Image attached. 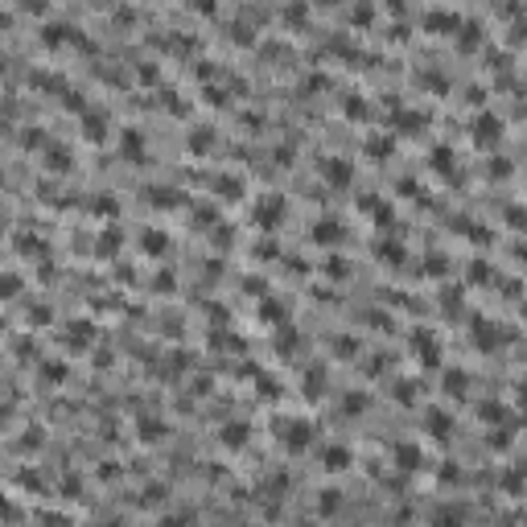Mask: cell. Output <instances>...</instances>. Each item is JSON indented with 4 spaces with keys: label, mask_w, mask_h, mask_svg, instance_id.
<instances>
[{
    "label": "cell",
    "mask_w": 527,
    "mask_h": 527,
    "mask_svg": "<svg viewBox=\"0 0 527 527\" xmlns=\"http://www.w3.org/2000/svg\"><path fill=\"white\" fill-rule=\"evenodd\" d=\"M338 511H342V491H338V486H322V491H317V515L330 519V515H338Z\"/></svg>",
    "instance_id": "cell-17"
},
{
    "label": "cell",
    "mask_w": 527,
    "mask_h": 527,
    "mask_svg": "<svg viewBox=\"0 0 527 527\" xmlns=\"http://www.w3.org/2000/svg\"><path fill=\"white\" fill-rule=\"evenodd\" d=\"M247 437H251V433H247V425H243V421H231V425H223V445L239 449V445H243Z\"/></svg>",
    "instance_id": "cell-22"
},
{
    "label": "cell",
    "mask_w": 527,
    "mask_h": 527,
    "mask_svg": "<svg viewBox=\"0 0 527 527\" xmlns=\"http://www.w3.org/2000/svg\"><path fill=\"white\" fill-rule=\"evenodd\" d=\"M441 482H445V486H453V482H462V474H458V466H445V470H441Z\"/></svg>",
    "instance_id": "cell-39"
},
{
    "label": "cell",
    "mask_w": 527,
    "mask_h": 527,
    "mask_svg": "<svg viewBox=\"0 0 527 527\" xmlns=\"http://www.w3.org/2000/svg\"><path fill=\"white\" fill-rule=\"evenodd\" d=\"M499 486H503L511 499H519V495H524V478H519V470H503V474H499Z\"/></svg>",
    "instance_id": "cell-25"
},
{
    "label": "cell",
    "mask_w": 527,
    "mask_h": 527,
    "mask_svg": "<svg viewBox=\"0 0 527 527\" xmlns=\"http://www.w3.org/2000/svg\"><path fill=\"white\" fill-rule=\"evenodd\" d=\"M322 177H326L330 186H350V181H355V165H350L346 157H326V161H322Z\"/></svg>",
    "instance_id": "cell-7"
},
{
    "label": "cell",
    "mask_w": 527,
    "mask_h": 527,
    "mask_svg": "<svg viewBox=\"0 0 527 527\" xmlns=\"http://www.w3.org/2000/svg\"><path fill=\"white\" fill-rule=\"evenodd\" d=\"M62 342H66L70 350H87V346L95 342V326H91V322H74V326H66Z\"/></svg>",
    "instance_id": "cell-13"
},
{
    "label": "cell",
    "mask_w": 527,
    "mask_h": 527,
    "mask_svg": "<svg viewBox=\"0 0 527 527\" xmlns=\"http://www.w3.org/2000/svg\"><path fill=\"white\" fill-rule=\"evenodd\" d=\"M29 322H49V309H45V305H37V309H29Z\"/></svg>",
    "instance_id": "cell-41"
},
{
    "label": "cell",
    "mask_w": 527,
    "mask_h": 527,
    "mask_svg": "<svg viewBox=\"0 0 527 527\" xmlns=\"http://www.w3.org/2000/svg\"><path fill=\"white\" fill-rule=\"evenodd\" d=\"M355 527H363V524H355Z\"/></svg>",
    "instance_id": "cell-43"
},
{
    "label": "cell",
    "mask_w": 527,
    "mask_h": 527,
    "mask_svg": "<svg viewBox=\"0 0 527 527\" xmlns=\"http://www.w3.org/2000/svg\"><path fill=\"white\" fill-rule=\"evenodd\" d=\"M0 293H4V297L21 293V276H12V272H0Z\"/></svg>",
    "instance_id": "cell-31"
},
{
    "label": "cell",
    "mask_w": 527,
    "mask_h": 527,
    "mask_svg": "<svg viewBox=\"0 0 527 527\" xmlns=\"http://www.w3.org/2000/svg\"><path fill=\"white\" fill-rule=\"evenodd\" d=\"M140 251H144V256H165V251H169V235L157 231V227H144V231H140Z\"/></svg>",
    "instance_id": "cell-15"
},
{
    "label": "cell",
    "mask_w": 527,
    "mask_h": 527,
    "mask_svg": "<svg viewBox=\"0 0 527 527\" xmlns=\"http://www.w3.org/2000/svg\"><path fill=\"white\" fill-rule=\"evenodd\" d=\"M392 462H396L400 470L416 474V470H425V449H421L416 441H400V445H392Z\"/></svg>",
    "instance_id": "cell-5"
},
{
    "label": "cell",
    "mask_w": 527,
    "mask_h": 527,
    "mask_svg": "<svg viewBox=\"0 0 527 527\" xmlns=\"http://www.w3.org/2000/svg\"><path fill=\"white\" fill-rule=\"evenodd\" d=\"M82 128H87V136H91V140H103V136H107V115H103V111L82 107Z\"/></svg>",
    "instance_id": "cell-20"
},
{
    "label": "cell",
    "mask_w": 527,
    "mask_h": 527,
    "mask_svg": "<svg viewBox=\"0 0 527 527\" xmlns=\"http://www.w3.org/2000/svg\"><path fill=\"white\" fill-rule=\"evenodd\" d=\"M458 21H462L458 8H429V12H425V25H429L433 33H453Z\"/></svg>",
    "instance_id": "cell-12"
},
{
    "label": "cell",
    "mask_w": 527,
    "mask_h": 527,
    "mask_svg": "<svg viewBox=\"0 0 527 527\" xmlns=\"http://www.w3.org/2000/svg\"><path fill=\"white\" fill-rule=\"evenodd\" d=\"M120 148H124V157H144V136H140L136 128H124V140H120Z\"/></svg>",
    "instance_id": "cell-23"
},
{
    "label": "cell",
    "mask_w": 527,
    "mask_h": 527,
    "mask_svg": "<svg viewBox=\"0 0 527 527\" xmlns=\"http://www.w3.org/2000/svg\"><path fill=\"white\" fill-rule=\"evenodd\" d=\"M453 33H458V45H462V49H474V45L482 41V25H478V21H470V16H462Z\"/></svg>",
    "instance_id": "cell-18"
},
{
    "label": "cell",
    "mask_w": 527,
    "mask_h": 527,
    "mask_svg": "<svg viewBox=\"0 0 527 527\" xmlns=\"http://www.w3.org/2000/svg\"><path fill=\"white\" fill-rule=\"evenodd\" d=\"M280 218H284V198H280V194H268L264 202H256V223H260L264 231H272Z\"/></svg>",
    "instance_id": "cell-8"
},
{
    "label": "cell",
    "mask_w": 527,
    "mask_h": 527,
    "mask_svg": "<svg viewBox=\"0 0 527 527\" xmlns=\"http://www.w3.org/2000/svg\"><path fill=\"white\" fill-rule=\"evenodd\" d=\"M342 239H346V227H342V218L326 214V218H317V223H313V243H322V247H338Z\"/></svg>",
    "instance_id": "cell-3"
},
{
    "label": "cell",
    "mask_w": 527,
    "mask_h": 527,
    "mask_svg": "<svg viewBox=\"0 0 527 527\" xmlns=\"http://www.w3.org/2000/svg\"><path fill=\"white\" fill-rule=\"evenodd\" d=\"M367 153H371V157H383V153H388V140H379V136L367 140Z\"/></svg>",
    "instance_id": "cell-37"
},
{
    "label": "cell",
    "mask_w": 527,
    "mask_h": 527,
    "mask_svg": "<svg viewBox=\"0 0 527 527\" xmlns=\"http://www.w3.org/2000/svg\"><path fill=\"white\" fill-rule=\"evenodd\" d=\"M474 140H478V144H499V140H503V120H499L495 111H482V115L474 120Z\"/></svg>",
    "instance_id": "cell-6"
},
{
    "label": "cell",
    "mask_w": 527,
    "mask_h": 527,
    "mask_svg": "<svg viewBox=\"0 0 527 527\" xmlns=\"http://www.w3.org/2000/svg\"><path fill=\"white\" fill-rule=\"evenodd\" d=\"M260 317H268V322H280V317H284V305H280V301H272V297H264V305H260Z\"/></svg>",
    "instance_id": "cell-30"
},
{
    "label": "cell",
    "mask_w": 527,
    "mask_h": 527,
    "mask_svg": "<svg viewBox=\"0 0 527 527\" xmlns=\"http://www.w3.org/2000/svg\"><path fill=\"white\" fill-rule=\"evenodd\" d=\"M396 392H400V404H412L416 400V383H400Z\"/></svg>",
    "instance_id": "cell-35"
},
{
    "label": "cell",
    "mask_w": 527,
    "mask_h": 527,
    "mask_svg": "<svg viewBox=\"0 0 527 527\" xmlns=\"http://www.w3.org/2000/svg\"><path fill=\"white\" fill-rule=\"evenodd\" d=\"M70 165H74V153H70V148H62V144H49V148H45V169L66 173Z\"/></svg>",
    "instance_id": "cell-19"
},
{
    "label": "cell",
    "mask_w": 527,
    "mask_h": 527,
    "mask_svg": "<svg viewBox=\"0 0 527 527\" xmlns=\"http://www.w3.org/2000/svg\"><path fill=\"white\" fill-rule=\"evenodd\" d=\"M210 144H214V128L210 124H202V128L190 132V153H210Z\"/></svg>",
    "instance_id": "cell-21"
},
{
    "label": "cell",
    "mask_w": 527,
    "mask_h": 527,
    "mask_svg": "<svg viewBox=\"0 0 527 527\" xmlns=\"http://www.w3.org/2000/svg\"><path fill=\"white\" fill-rule=\"evenodd\" d=\"M412 355H416L425 367H441V363H445V359H441V338L429 334V330H416V334H412Z\"/></svg>",
    "instance_id": "cell-2"
},
{
    "label": "cell",
    "mask_w": 527,
    "mask_h": 527,
    "mask_svg": "<svg viewBox=\"0 0 527 527\" xmlns=\"http://www.w3.org/2000/svg\"><path fill=\"white\" fill-rule=\"evenodd\" d=\"M326 276H334V280H346V276H350V264H346V256L330 251V256H326Z\"/></svg>",
    "instance_id": "cell-24"
},
{
    "label": "cell",
    "mask_w": 527,
    "mask_h": 527,
    "mask_svg": "<svg viewBox=\"0 0 527 527\" xmlns=\"http://www.w3.org/2000/svg\"><path fill=\"white\" fill-rule=\"evenodd\" d=\"M350 466H355L350 445H338V441H334V445H326V449H322V470H326V474H346Z\"/></svg>",
    "instance_id": "cell-4"
},
{
    "label": "cell",
    "mask_w": 527,
    "mask_h": 527,
    "mask_svg": "<svg viewBox=\"0 0 527 527\" xmlns=\"http://www.w3.org/2000/svg\"><path fill=\"white\" fill-rule=\"evenodd\" d=\"M375 256L388 260V264H400V260H404V247H400V243H375Z\"/></svg>",
    "instance_id": "cell-29"
},
{
    "label": "cell",
    "mask_w": 527,
    "mask_h": 527,
    "mask_svg": "<svg viewBox=\"0 0 527 527\" xmlns=\"http://www.w3.org/2000/svg\"><path fill=\"white\" fill-rule=\"evenodd\" d=\"M107 527H124V519H111V524H107Z\"/></svg>",
    "instance_id": "cell-42"
},
{
    "label": "cell",
    "mask_w": 527,
    "mask_h": 527,
    "mask_svg": "<svg viewBox=\"0 0 527 527\" xmlns=\"http://www.w3.org/2000/svg\"><path fill=\"white\" fill-rule=\"evenodd\" d=\"M346 115H367V103H359V95H346Z\"/></svg>",
    "instance_id": "cell-33"
},
{
    "label": "cell",
    "mask_w": 527,
    "mask_h": 527,
    "mask_svg": "<svg viewBox=\"0 0 527 527\" xmlns=\"http://www.w3.org/2000/svg\"><path fill=\"white\" fill-rule=\"evenodd\" d=\"M359 408H367V396H363V392H350V400H346V412H359Z\"/></svg>",
    "instance_id": "cell-36"
},
{
    "label": "cell",
    "mask_w": 527,
    "mask_h": 527,
    "mask_svg": "<svg viewBox=\"0 0 527 527\" xmlns=\"http://www.w3.org/2000/svg\"><path fill=\"white\" fill-rule=\"evenodd\" d=\"M140 437H144V441H157V437H161V425H157V421H144V433H140Z\"/></svg>",
    "instance_id": "cell-38"
},
{
    "label": "cell",
    "mask_w": 527,
    "mask_h": 527,
    "mask_svg": "<svg viewBox=\"0 0 527 527\" xmlns=\"http://www.w3.org/2000/svg\"><path fill=\"white\" fill-rule=\"evenodd\" d=\"M243 190H247V186H243V177H239V173H218V177H214V194H218V198H227V202L243 198Z\"/></svg>",
    "instance_id": "cell-14"
},
{
    "label": "cell",
    "mask_w": 527,
    "mask_h": 527,
    "mask_svg": "<svg viewBox=\"0 0 527 527\" xmlns=\"http://www.w3.org/2000/svg\"><path fill=\"white\" fill-rule=\"evenodd\" d=\"M115 247H120V231H115V227H107V235H103V243H99V251H103V256H111Z\"/></svg>",
    "instance_id": "cell-32"
},
{
    "label": "cell",
    "mask_w": 527,
    "mask_h": 527,
    "mask_svg": "<svg viewBox=\"0 0 527 527\" xmlns=\"http://www.w3.org/2000/svg\"><path fill=\"white\" fill-rule=\"evenodd\" d=\"M190 515H161V527H186Z\"/></svg>",
    "instance_id": "cell-40"
},
{
    "label": "cell",
    "mask_w": 527,
    "mask_h": 527,
    "mask_svg": "<svg viewBox=\"0 0 527 527\" xmlns=\"http://www.w3.org/2000/svg\"><path fill=\"white\" fill-rule=\"evenodd\" d=\"M478 421L482 425H515V416L507 412V404H499V400H486V404H478Z\"/></svg>",
    "instance_id": "cell-16"
},
{
    "label": "cell",
    "mask_w": 527,
    "mask_h": 527,
    "mask_svg": "<svg viewBox=\"0 0 527 527\" xmlns=\"http://www.w3.org/2000/svg\"><path fill=\"white\" fill-rule=\"evenodd\" d=\"M41 379H45V383H62V379H66V363L45 359V363H41Z\"/></svg>",
    "instance_id": "cell-27"
},
{
    "label": "cell",
    "mask_w": 527,
    "mask_h": 527,
    "mask_svg": "<svg viewBox=\"0 0 527 527\" xmlns=\"http://www.w3.org/2000/svg\"><path fill=\"white\" fill-rule=\"evenodd\" d=\"M425 429L437 437V441H449L453 437V412H445V408H425Z\"/></svg>",
    "instance_id": "cell-9"
},
{
    "label": "cell",
    "mask_w": 527,
    "mask_h": 527,
    "mask_svg": "<svg viewBox=\"0 0 527 527\" xmlns=\"http://www.w3.org/2000/svg\"><path fill=\"white\" fill-rule=\"evenodd\" d=\"M334 350H338V355H355V350H359V342H355V338H346V334H342V338H338V342H334Z\"/></svg>",
    "instance_id": "cell-34"
},
{
    "label": "cell",
    "mask_w": 527,
    "mask_h": 527,
    "mask_svg": "<svg viewBox=\"0 0 527 527\" xmlns=\"http://www.w3.org/2000/svg\"><path fill=\"white\" fill-rule=\"evenodd\" d=\"M466 507L462 503H441V507H433V515H429V524L433 527H466Z\"/></svg>",
    "instance_id": "cell-11"
},
{
    "label": "cell",
    "mask_w": 527,
    "mask_h": 527,
    "mask_svg": "<svg viewBox=\"0 0 527 527\" xmlns=\"http://www.w3.org/2000/svg\"><path fill=\"white\" fill-rule=\"evenodd\" d=\"M280 16H284V25H305L309 21V4H284Z\"/></svg>",
    "instance_id": "cell-26"
},
{
    "label": "cell",
    "mask_w": 527,
    "mask_h": 527,
    "mask_svg": "<svg viewBox=\"0 0 527 527\" xmlns=\"http://www.w3.org/2000/svg\"><path fill=\"white\" fill-rule=\"evenodd\" d=\"M441 392H445L449 400H462V396L470 392V371H462V367H445V371H441Z\"/></svg>",
    "instance_id": "cell-10"
},
{
    "label": "cell",
    "mask_w": 527,
    "mask_h": 527,
    "mask_svg": "<svg viewBox=\"0 0 527 527\" xmlns=\"http://www.w3.org/2000/svg\"><path fill=\"white\" fill-rule=\"evenodd\" d=\"M276 437H280V445H284L289 453H305V449L313 445V425H309V421H297V416H289V421H280Z\"/></svg>",
    "instance_id": "cell-1"
},
{
    "label": "cell",
    "mask_w": 527,
    "mask_h": 527,
    "mask_svg": "<svg viewBox=\"0 0 527 527\" xmlns=\"http://www.w3.org/2000/svg\"><path fill=\"white\" fill-rule=\"evenodd\" d=\"M375 21V4H350V25H371Z\"/></svg>",
    "instance_id": "cell-28"
}]
</instances>
